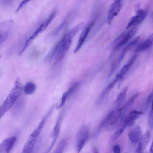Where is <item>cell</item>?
Segmentation results:
<instances>
[{
    "label": "cell",
    "mask_w": 153,
    "mask_h": 153,
    "mask_svg": "<svg viewBox=\"0 0 153 153\" xmlns=\"http://www.w3.org/2000/svg\"><path fill=\"white\" fill-rule=\"evenodd\" d=\"M23 88L19 78L16 79L14 86L0 107V119L12 107L21 95Z\"/></svg>",
    "instance_id": "cell-1"
},
{
    "label": "cell",
    "mask_w": 153,
    "mask_h": 153,
    "mask_svg": "<svg viewBox=\"0 0 153 153\" xmlns=\"http://www.w3.org/2000/svg\"><path fill=\"white\" fill-rule=\"evenodd\" d=\"M72 38L66 33L57 45V50L55 56L57 62L61 60L65 56L71 45Z\"/></svg>",
    "instance_id": "cell-2"
},
{
    "label": "cell",
    "mask_w": 153,
    "mask_h": 153,
    "mask_svg": "<svg viewBox=\"0 0 153 153\" xmlns=\"http://www.w3.org/2000/svg\"><path fill=\"white\" fill-rule=\"evenodd\" d=\"M89 135V131L86 126H83L80 130L77 136V148L78 152H80L86 143Z\"/></svg>",
    "instance_id": "cell-3"
},
{
    "label": "cell",
    "mask_w": 153,
    "mask_h": 153,
    "mask_svg": "<svg viewBox=\"0 0 153 153\" xmlns=\"http://www.w3.org/2000/svg\"><path fill=\"white\" fill-rule=\"evenodd\" d=\"M13 21L8 20L0 22V44L4 42L7 37L12 27Z\"/></svg>",
    "instance_id": "cell-4"
},
{
    "label": "cell",
    "mask_w": 153,
    "mask_h": 153,
    "mask_svg": "<svg viewBox=\"0 0 153 153\" xmlns=\"http://www.w3.org/2000/svg\"><path fill=\"white\" fill-rule=\"evenodd\" d=\"M123 0H116L111 5L108 12L107 21L108 24L111 23L114 18L119 13L122 6Z\"/></svg>",
    "instance_id": "cell-5"
},
{
    "label": "cell",
    "mask_w": 153,
    "mask_h": 153,
    "mask_svg": "<svg viewBox=\"0 0 153 153\" xmlns=\"http://www.w3.org/2000/svg\"><path fill=\"white\" fill-rule=\"evenodd\" d=\"M94 21H92L83 28L77 43L76 47L74 51V53H76L79 50L85 40L90 32V30L93 26Z\"/></svg>",
    "instance_id": "cell-6"
},
{
    "label": "cell",
    "mask_w": 153,
    "mask_h": 153,
    "mask_svg": "<svg viewBox=\"0 0 153 153\" xmlns=\"http://www.w3.org/2000/svg\"><path fill=\"white\" fill-rule=\"evenodd\" d=\"M146 13L145 11L141 10H138L136 15L131 18L126 28L128 29L131 26L141 24L146 18Z\"/></svg>",
    "instance_id": "cell-7"
},
{
    "label": "cell",
    "mask_w": 153,
    "mask_h": 153,
    "mask_svg": "<svg viewBox=\"0 0 153 153\" xmlns=\"http://www.w3.org/2000/svg\"><path fill=\"white\" fill-rule=\"evenodd\" d=\"M16 139L15 136H13L4 140L0 144V153L9 152L14 146Z\"/></svg>",
    "instance_id": "cell-8"
},
{
    "label": "cell",
    "mask_w": 153,
    "mask_h": 153,
    "mask_svg": "<svg viewBox=\"0 0 153 153\" xmlns=\"http://www.w3.org/2000/svg\"><path fill=\"white\" fill-rule=\"evenodd\" d=\"M128 135L131 142L134 143H138L142 136L140 126L137 125L133 127L129 132Z\"/></svg>",
    "instance_id": "cell-9"
},
{
    "label": "cell",
    "mask_w": 153,
    "mask_h": 153,
    "mask_svg": "<svg viewBox=\"0 0 153 153\" xmlns=\"http://www.w3.org/2000/svg\"><path fill=\"white\" fill-rule=\"evenodd\" d=\"M150 137V133L149 131H147L142 136L138 143L136 152L141 153L144 151L149 143Z\"/></svg>",
    "instance_id": "cell-10"
},
{
    "label": "cell",
    "mask_w": 153,
    "mask_h": 153,
    "mask_svg": "<svg viewBox=\"0 0 153 153\" xmlns=\"http://www.w3.org/2000/svg\"><path fill=\"white\" fill-rule=\"evenodd\" d=\"M37 138V137L31 134L25 143L22 152L23 153L31 152L33 150Z\"/></svg>",
    "instance_id": "cell-11"
},
{
    "label": "cell",
    "mask_w": 153,
    "mask_h": 153,
    "mask_svg": "<svg viewBox=\"0 0 153 153\" xmlns=\"http://www.w3.org/2000/svg\"><path fill=\"white\" fill-rule=\"evenodd\" d=\"M136 29L134 28L130 30L126 33H124L121 41L115 47L116 49H119L124 45L135 34Z\"/></svg>",
    "instance_id": "cell-12"
},
{
    "label": "cell",
    "mask_w": 153,
    "mask_h": 153,
    "mask_svg": "<svg viewBox=\"0 0 153 153\" xmlns=\"http://www.w3.org/2000/svg\"><path fill=\"white\" fill-rule=\"evenodd\" d=\"M153 37L152 34L145 41L139 45L135 49V52L136 53L140 52L149 48L152 45Z\"/></svg>",
    "instance_id": "cell-13"
},
{
    "label": "cell",
    "mask_w": 153,
    "mask_h": 153,
    "mask_svg": "<svg viewBox=\"0 0 153 153\" xmlns=\"http://www.w3.org/2000/svg\"><path fill=\"white\" fill-rule=\"evenodd\" d=\"M126 126V118H125L122 119L118 124L117 128L112 137V140H115L119 138L123 134Z\"/></svg>",
    "instance_id": "cell-14"
},
{
    "label": "cell",
    "mask_w": 153,
    "mask_h": 153,
    "mask_svg": "<svg viewBox=\"0 0 153 153\" xmlns=\"http://www.w3.org/2000/svg\"><path fill=\"white\" fill-rule=\"evenodd\" d=\"M56 11H54L50 14L48 17L41 24L38 28L35 31L38 35L42 32L47 27L52 20L53 19L56 15Z\"/></svg>",
    "instance_id": "cell-15"
},
{
    "label": "cell",
    "mask_w": 153,
    "mask_h": 153,
    "mask_svg": "<svg viewBox=\"0 0 153 153\" xmlns=\"http://www.w3.org/2000/svg\"><path fill=\"white\" fill-rule=\"evenodd\" d=\"M143 114L142 112L136 110L132 111L130 112L127 117L126 118L127 125L131 126L133 125L135 120Z\"/></svg>",
    "instance_id": "cell-16"
},
{
    "label": "cell",
    "mask_w": 153,
    "mask_h": 153,
    "mask_svg": "<svg viewBox=\"0 0 153 153\" xmlns=\"http://www.w3.org/2000/svg\"><path fill=\"white\" fill-rule=\"evenodd\" d=\"M140 38V36H138L134 38L126 45L123 50L119 58V62H120L122 60L127 51L138 42Z\"/></svg>",
    "instance_id": "cell-17"
},
{
    "label": "cell",
    "mask_w": 153,
    "mask_h": 153,
    "mask_svg": "<svg viewBox=\"0 0 153 153\" xmlns=\"http://www.w3.org/2000/svg\"><path fill=\"white\" fill-rule=\"evenodd\" d=\"M13 109V113L15 115L19 114L22 112L25 105L23 98L20 97L17 100Z\"/></svg>",
    "instance_id": "cell-18"
},
{
    "label": "cell",
    "mask_w": 153,
    "mask_h": 153,
    "mask_svg": "<svg viewBox=\"0 0 153 153\" xmlns=\"http://www.w3.org/2000/svg\"><path fill=\"white\" fill-rule=\"evenodd\" d=\"M84 25L83 22H80L74 26L66 33L73 38L79 31L82 28Z\"/></svg>",
    "instance_id": "cell-19"
},
{
    "label": "cell",
    "mask_w": 153,
    "mask_h": 153,
    "mask_svg": "<svg viewBox=\"0 0 153 153\" xmlns=\"http://www.w3.org/2000/svg\"><path fill=\"white\" fill-rule=\"evenodd\" d=\"M36 88V85L34 83L31 82H29L25 85L24 88V91L25 94H30L34 92Z\"/></svg>",
    "instance_id": "cell-20"
},
{
    "label": "cell",
    "mask_w": 153,
    "mask_h": 153,
    "mask_svg": "<svg viewBox=\"0 0 153 153\" xmlns=\"http://www.w3.org/2000/svg\"><path fill=\"white\" fill-rule=\"evenodd\" d=\"M123 110V106L118 109L114 113L111 121V125L115 124L119 120L122 115Z\"/></svg>",
    "instance_id": "cell-21"
},
{
    "label": "cell",
    "mask_w": 153,
    "mask_h": 153,
    "mask_svg": "<svg viewBox=\"0 0 153 153\" xmlns=\"http://www.w3.org/2000/svg\"><path fill=\"white\" fill-rule=\"evenodd\" d=\"M128 89L127 87H124L121 91L118 94L114 101V103L117 104H119L124 100Z\"/></svg>",
    "instance_id": "cell-22"
},
{
    "label": "cell",
    "mask_w": 153,
    "mask_h": 153,
    "mask_svg": "<svg viewBox=\"0 0 153 153\" xmlns=\"http://www.w3.org/2000/svg\"><path fill=\"white\" fill-rule=\"evenodd\" d=\"M114 113V111H112L107 115L100 124L99 128L103 127L110 122Z\"/></svg>",
    "instance_id": "cell-23"
},
{
    "label": "cell",
    "mask_w": 153,
    "mask_h": 153,
    "mask_svg": "<svg viewBox=\"0 0 153 153\" xmlns=\"http://www.w3.org/2000/svg\"><path fill=\"white\" fill-rule=\"evenodd\" d=\"M119 80V79L118 78H116L113 82L109 84L101 94L100 98H103L107 92L114 87L117 82Z\"/></svg>",
    "instance_id": "cell-24"
},
{
    "label": "cell",
    "mask_w": 153,
    "mask_h": 153,
    "mask_svg": "<svg viewBox=\"0 0 153 153\" xmlns=\"http://www.w3.org/2000/svg\"><path fill=\"white\" fill-rule=\"evenodd\" d=\"M129 68L130 67L128 64L124 65L121 69L119 73L116 75V78H118L119 80L121 79L128 71Z\"/></svg>",
    "instance_id": "cell-25"
},
{
    "label": "cell",
    "mask_w": 153,
    "mask_h": 153,
    "mask_svg": "<svg viewBox=\"0 0 153 153\" xmlns=\"http://www.w3.org/2000/svg\"><path fill=\"white\" fill-rule=\"evenodd\" d=\"M66 144V140L65 139L62 140L58 143L54 152L55 153H61L65 149Z\"/></svg>",
    "instance_id": "cell-26"
},
{
    "label": "cell",
    "mask_w": 153,
    "mask_h": 153,
    "mask_svg": "<svg viewBox=\"0 0 153 153\" xmlns=\"http://www.w3.org/2000/svg\"><path fill=\"white\" fill-rule=\"evenodd\" d=\"M138 95L139 93H137L128 99L125 105L123 106V109H125V110H126L132 104V103H133L134 101L137 98Z\"/></svg>",
    "instance_id": "cell-27"
},
{
    "label": "cell",
    "mask_w": 153,
    "mask_h": 153,
    "mask_svg": "<svg viewBox=\"0 0 153 153\" xmlns=\"http://www.w3.org/2000/svg\"><path fill=\"white\" fill-rule=\"evenodd\" d=\"M81 84L80 82H77L74 83L67 91L68 97L73 94L79 87Z\"/></svg>",
    "instance_id": "cell-28"
},
{
    "label": "cell",
    "mask_w": 153,
    "mask_h": 153,
    "mask_svg": "<svg viewBox=\"0 0 153 153\" xmlns=\"http://www.w3.org/2000/svg\"><path fill=\"white\" fill-rule=\"evenodd\" d=\"M153 101H152L151 103V109L149 112L148 119L149 125L151 128H152L153 126Z\"/></svg>",
    "instance_id": "cell-29"
},
{
    "label": "cell",
    "mask_w": 153,
    "mask_h": 153,
    "mask_svg": "<svg viewBox=\"0 0 153 153\" xmlns=\"http://www.w3.org/2000/svg\"><path fill=\"white\" fill-rule=\"evenodd\" d=\"M68 97V93L66 91L64 92L63 94L62 97L61 101L60 104L57 107L58 108H62L64 105L66 100Z\"/></svg>",
    "instance_id": "cell-30"
},
{
    "label": "cell",
    "mask_w": 153,
    "mask_h": 153,
    "mask_svg": "<svg viewBox=\"0 0 153 153\" xmlns=\"http://www.w3.org/2000/svg\"><path fill=\"white\" fill-rule=\"evenodd\" d=\"M153 93L152 92L148 96L146 101V106L147 107H149V105L153 101Z\"/></svg>",
    "instance_id": "cell-31"
},
{
    "label": "cell",
    "mask_w": 153,
    "mask_h": 153,
    "mask_svg": "<svg viewBox=\"0 0 153 153\" xmlns=\"http://www.w3.org/2000/svg\"><path fill=\"white\" fill-rule=\"evenodd\" d=\"M30 0H23L16 9V12H18Z\"/></svg>",
    "instance_id": "cell-32"
},
{
    "label": "cell",
    "mask_w": 153,
    "mask_h": 153,
    "mask_svg": "<svg viewBox=\"0 0 153 153\" xmlns=\"http://www.w3.org/2000/svg\"><path fill=\"white\" fill-rule=\"evenodd\" d=\"M113 150L115 153H120L121 152V149L120 145L118 144H116L113 146Z\"/></svg>",
    "instance_id": "cell-33"
},
{
    "label": "cell",
    "mask_w": 153,
    "mask_h": 153,
    "mask_svg": "<svg viewBox=\"0 0 153 153\" xmlns=\"http://www.w3.org/2000/svg\"><path fill=\"white\" fill-rule=\"evenodd\" d=\"M137 57L136 54L134 55L131 58L130 61L128 64L130 68L134 62L135 61Z\"/></svg>",
    "instance_id": "cell-34"
},
{
    "label": "cell",
    "mask_w": 153,
    "mask_h": 153,
    "mask_svg": "<svg viewBox=\"0 0 153 153\" xmlns=\"http://www.w3.org/2000/svg\"><path fill=\"white\" fill-rule=\"evenodd\" d=\"M153 143H152L151 145V146L150 149V152L152 153L153 152Z\"/></svg>",
    "instance_id": "cell-35"
},
{
    "label": "cell",
    "mask_w": 153,
    "mask_h": 153,
    "mask_svg": "<svg viewBox=\"0 0 153 153\" xmlns=\"http://www.w3.org/2000/svg\"><path fill=\"white\" fill-rule=\"evenodd\" d=\"M93 152H94V153H97L98 152V150L97 149V148L96 147H94L93 148Z\"/></svg>",
    "instance_id": "cell-36"
},
{
    "label": "cell",
    "mask_w": 153,
    "mask_h": 153,
    "mask_svg": "<svg viewBox=\"0 0 153 153\" xmlns=\"http://www.w3.org/2000/svg\"><path fill=\"white\" fill-rule=\"evenodd\" d=\"M1 56H0V59L1 58Z\"/></svg>",
    "instance_id": "cell-37"
}]
</instances>
